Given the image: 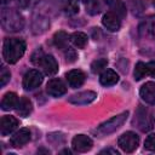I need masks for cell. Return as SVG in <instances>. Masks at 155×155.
<instances>
[{"label": "cell", "mask_w": 155, "mask_h": 155, "mask_svg": "<svg viewBox=\"0 0 155 155\" xmlns=\"http://www.w3.org/2000/svg\"><path fill=\"white\" fill-rule=\"evenodd\" d=\"M53 42L61 50L67 48L68 47V34L65 31H63V30L57 31L54 34V36H53Z\"/></svg>", "instance_id": "obj_23"}, {"label": "cell", "mask_w": 155, "mask_h": 155, "mask_svg": "<svg viewBox=\"0 0 155 155\" xmlns=\"http://www.w3.org/2000/svg\"><path fill=\"white\" fill-rule=\"evenodd\" d=\"M10 78H11L10 70H7L6 67H1V71H0V86L4 87V86L8 82Z\"/></svg>", "instance_id": "obj_28"}, {"label": "cell", "mask_w": 155, "mask_h": 155, "mask_svg": "<svg viewBox=\"0 0 155 155\" xmlns=\"http://www.w3.org/2000/svg\"><path fill=\"white\" fill-rule=\"evenodd\" d=\"M18 126V120L15 116H2L1 122H0V133L1 136H8L11 132H13L16 130V127Z\"/></svg>", "instance_id": "obj_14"}, {"label": "cell", "mask_w": 155, "mask_h": 155, "mask_svg": "<svg viewBox=\"0 0 155 155\" xmlns=\"http://www.w3.org/2000/svg\"><path fill=\"white\" fill-rule=\"evenodd\" d=\"M80 1H82V2H85V4H86V2H88L90 0H80Z\"/></svg>", "instance_id": "obj_37"}, {"label": "cell", "mask_w": 155, "mask_h": 155, "mask_svg": "<svg viewBox=\"0 0 155 155\" xmlns=\"http://www.w3.org/2000/svg\"><path fill=\"white\" fill-rule=\"evenodd\" d=\"M46 91L53 97H61L67 92V87L61 79H51L46 85Z\"/></svg>", "instance_id": "obj_9"}, {"label": "cell", "mask_w": 155, "mask_h": 155, "mask_svg": "<svg viewBox=\"0 0 155 155\" xmlns=\"http://www.w3.org/2000/svg\"><path fill=\"white\" fill-rule=\"evenodd\" d=\"M70 41L78 48H84L87 44V35L81 31H75L70 35Z\"/></svg>", "instance_id": "obj_22"}, {"label": "cell", "mask_w": 155, "mask_h": 155, "mask_svg": "<svg viewBox=\"0 0 155 155\" xmlns=\"http://www.w3.org/2000/svg\"><path fill=\"white\" fill-rule=\"evenodd\" d=\"M1 25L5 31L16 33L22 30L24 27V18L23 16L15 8H6L1 10Z\"/></svg>", "instance_id": "obj_2"}, {"label": "cell", "mask_w": 155, "mask_h": 155, "mask_svg": "<svg viewBox=\"0 0 155 155\" xmlns=\"http://www.w3.org/2000/svg\"><path fill=\"white\" fill-rule=\"evenodd\" d=\"M65 58H67V62L69 63H73L75 59H76V53L73 48L70 47H67V52H65Z\"/></svg>", "instance_id": "obj_32"}, {"label": "cell", "mask_w": 155, "mask_h": 155, "mask_svg": "<svg viewBox=\"0 0 155 155\" xmlns=\"http://www.w3.org/2000/svg\"><path fill=\"white\" fill-rule=\"evenodd\" d=\"M25 48L27 45L23 39L7 38L5 39L2 45V57L7 63L15 64L22 58V56L25 52Z\"/></svg>", "instance_id": "obj_1"}, {"label": "cell", "mask_w": 155, "mask_h": 155, "mask_svg": "<svg viewBox=\"0 0 155 155\" xmlns=\"http://www.w3.org/2000/svg\"><path fill=\"white\" fill-rule=\"evenodd\" d=\"M153 5H154V7H155V0H153Z\"/></svg>", "instance_id": "obj_38"}, {"label": "cell", "mask_w": 155, "mask_h": 155, "mask_svg": "<svg viewBox=\"0 0 155 155\" xmlns=\"http://www.w3.org/2000/svg\"><path fill=\"white\" fill-rule=\"evenodd\" d=\"M44 56H45V53H44L41 50H36V51L33 53V56H31V62H33L34 64L39 65L40 62H41V59L44 58Z\"/></svg>", "instance_id": "obj_31"}, {"label": "cell", "mask_w": 155, "mask_h": 155, "mask_svg": "<svg viewBox=\"0 0 155 155\" xmlns=\"http://www.w3.org/2000/svg\"><path fill=\"white\" fill-rule=\"evenodd\" d=\"M144 147L148 150H151V151L155 150V133H153V134H150V136L147 137V139L144 142Z\"/></svg>", "instance_id": "obj_30"}, {"label": "cell", "mask_w": 155, "mask_h": 155, "mask_svg": "<svg viewBox=\"0 0 155 155\" xmlns=\"http://www.w3.org/2000/svg\"><path fill=\"white\" fill-rule=\"evenodd\" d=\"M101 154H113V155H117L119 151L116 149H111V148H108V149H104L101 151Z\"/></svg>", "instance_id": "obj_34"}, {"label": "cell", "mask_w": 155, "mask_h": 155, "mask_svg": "<svg viewBox=\"0 0 155 155\" xmlns=\"http://www.w3.org/2000/svg\"><path fill=\"white\" fill-rule=\"evenodd\" d=\"M30 140V131L28 128H21L10 139V143L15 148H21Z\"/></svg>", "instance_id": "obj_12"}, {"label": "cell", "mask_w": 155, "mask_h": 155, "mask_svg": "<svg viewBox=\"0 0 155 155\" xmlns=\"http://www.w3.org/2000/svg\"><path fill=\"white\" fill-rule=\"evenodd\" d=\"M140 97L143 101H145L147 103L155 105V82L149 81L145 82L142 87H140Z\"/></svg>", "instance_id": "obj_15"}, {"label": "cell", "mask_w": 155, "mask_h": 155, "mask_svg": "<svg viewBox=\"0 0 155 155\" xmlns=\"http://www.w3.org/2000/svg\"><path fill=\"white\" fill-rule=\"evenodd\" d=\"M93 145L92 139L88 136L85 134H76L71 140V147L78 153H85L88 151Z\"/></svg>", "instance_id": "obj_8"}, {"label": "cell", "mask_w": 155, "mask_h": 155, "mask_svg": "<svg viewBox=\"0 0 155 155\" xmlns=\"http://www.w3.org/2000/svg\"><path fill=\"white\" fill-rule=\"evenodd\" d=\"M107 65H108V61L104 59V58H99V59H96L94 62H92L91 70L94 74H97V73H101L104 68H107Z\"/></svg>", "instance_id": "obj_26"}, {"label": "cell", "mask_w": 155, "mask_h": 155, "mask_svg": "<svg viewBox=\"0 0 155 155\" xmlns=\"http://www.w3.org/2000/svg\"><path fill=\"white\" fill-rule=\"evenodd\" d=\"M61 8L67 15H75L79 12V4L76 0H59Z\"/></svg>", "instance_id": "obj_21"}, {"label": "cell", "mask_w": 155, "mask_h": 155, "mask_svg": "<svg viewBox=\"0 0 155 155\" xmlns=\"http://www.w3.org/2000/svg\"><path fill=\"white\" fill-rule=\"evenodd\" d=\"M10 1H12V0H1V5H6V4H10Z\"/></svg>", "instance_id": "obj_35"}, {"label": "cell", "mask_w": 155, "mask_h": 155, "mask_svg": "<svg viewBox=\"0 0 155 155\" xmlns=\"http://www.w3.org/2000/svg\"><path fill=\"white\" fill-rule=\"evenodd\" d=\"M148 74V68H147V64H144L143 62H138L136 64V68H134V80L139 81L142 80L145 75Z\"/></svg>", "instance_id": "obj_25"}, {"label": "cell", "mask_w": 155, "mask_h": 155, "mask_svg": "<svg viewBox=\"0 0 155 155\" xmlns=\"http://www.w3.org/2000/svg\"><path fill=\"white\" fill-rule=\"evenodd\" d=\"M62 153H63V154H70V151H69L68 149H65V150H63Z\"/></svg>", "instance_id": "obj_36"}, {"label": "cell", "mask_w": 155, "mask_h": 155, "mask_svg": "<svg viewBox=\"0 0 155 155\" xmlns=\"http://www.w3.org/2000/svg\"><path fill=\"white\" fill-rule=\"evenodd\" d=\"M42 74L39 70H29L25 73L24 78H23V87L27 91H31L36 87H39L42 82Z\"/></svg>", "instance_id": "obj_6"}, {"label": "cell", "mask_w": 155, "mask_h": 155, "mask_svg": "<svg viewBox=\"0 0 155 155\" xmlns=\"http://www.w3.org/2000/svg\"><path fill=\"white\" fill-rule=\"evenodd\" d=\"M39 65L42 68L44 73L46 75H50V76L54 75L58 71V63H57L56 58L51 54H45Z\"/></svg>", "instance_id": "obj_11"}, {"label": "cell", "mask_w": 155, "mask_h": 155, "mask_svg": "<svg viewBox=\"0 0 155 155\" xmlns=\"http://www.w3.org/2000/svg\"><path fill=\"white\" fill-rule=\"evenodd\" d=\"M65 79H67V81H68L70 87L76 88V87H80L85 82L86 75L80 69H73V70H70V71H68L65 74Z\"/></svg>", "instance_id": "obj_10"}, {"label": "cell", "mask_w": 155, "mask_h": 155, "mask_svg": "<svg viewBox=\"0 0 155 155\" xmlns=\"http://www.w3.org/2000/svg\"><path fill=\"white\" fill-rule=\"evenodd\" d=\"M97 98V93L93 91H82L79 93L73 94L71 97L68 98V102L75 105H85L92 103Z\"/></svg>", "instance_id": "obj_7"}, {"label": "cell", "mask_w": 155, "mask_h": 155, "mask_svg": "<svg viewBox=\"0 0 155 155\" xmlns=\"http://www.w3.org/2000/svg\"><path fill=\"white\" fill-rule=\"evenodd\" d=\"M18 104V97L15 92H7L1 101V109L2 110H11L15 109Z\"/></svg>", "instance_id": "obj_17"}, {"label": "cell", "mask_w": 155, "mask_h": 155, "mask_svg": "<svg viewBox=\"0 0 155 155\" xmlns=\"http://www.w3.org/2000/svg\"><path fill=\"white\" fill-rule=\"evenodd\" d=\"M50 27V21L46 17L36 16L33 19V31L34 34H41L46 31V29Z\"/></svg>", "instance_id": "obj_18"}, {"label": "cell", "mask_w": 155, "mask_h": 155, "mask_svg": "<svg viewBox=\"0 0 155 155\" xmlns=\"http://www.w3.org/2000/svg\"><path fill=\"white\" fill-rule=\"evenodd\" d=\"M128 6H130V10H132L133 15H139L144 10V5H143L142 0H130Z\"/></svg>", "instance_id": "obj_27"}, {"label": "cell", "mask_w": 155, "mask_h": 155, "mask_svg": "<svg viewBox=\"0 0 155 155\" xmlns=\"http://www.w3.org/2000/svg\"><path fill=\"white\" fill-rule=\"evenodd\" d=\"M147 68H148V74L155 78V62H149L147 64Z\"/></svg>", "instance_id": "obj_33"}, {"label": "cell", "mask_w": 155, "mask_h": 155, "mask_svg": "<svg viewBox=\"0 0 155 155\" xmlns=\"http://www.w3.org/2000/svg\"><path fill=\"white\" fill-rule=\"evenodd\" d=\"M99 81L103 86H113L119 81V75L111 69H105L101 74Z\"/></svg>", "instance_id": "obj_16"}, {"label": "cell", "mask_w": 155, "mask_h": 155, "mask_svg": "<svg viewBox=\"0 0 155 155\" xmlns=\"http://www.w3.org/2000/svg\"><path fill=\"white\" fill-rule=\"evenodd\" d=\"M86 11L91 15H96L99 12V4L97 0H90L86 2Z\"/></svg>", "instance_id": "obj_29"}, {"label": "cell", "mask_w": 155, "mask_h": 155, "mask_svg": "<svg viewBox=\"0 0 155 155\" xmlns=\"http://www.w3.org/2000/svg\"><path fill=\"white\" fill-rule=\"evenodd\" d=\"M139 31L142 35H153L155 36V16L148 17L140 25Z\"/></svg>", "instance_id": "obj_20"}, {"label": "cell", "mask_w": 155, "mask_h": 155, "mask_svg": "<svg viewBox=\"0 0 155 155\" xmlns=\"http://www.w3.org/2000/svg\"><path fill=\"white\" fill-rule=\"evenodd\" d=\"M31 109H33L31 102H30L27 97H22V98L18 101V104H17V107H16L17 114H19V116H23V117H27V116L31 113Z\"/></svg>", "instance_id": "obj_19"}, {"label": "cell", "mask_w": 155, "mask_h": 155, "mask_svg": "<svg viewBox=\"0 0 155 155\" xmlns=\"http://www.w3.org/2000/svg\"><path fill=\"white\" fill-rule=\"evenodd\" d=\"M105 2L113 8V11L120 16V17H125L126 15V7L124 5V2L121 0H105Z\"/></svg>", "instance_id": "obj_24"}, {"label": "cell", "mask_w": 155, "mask_h": 155, "mask_svg": "<svg viewBox=\"0 0 155 155\" xmlns=\"http://www.w3.org/2000/svg\"><path fill=\"white\" fill-rule=\"evenodd\" d=\"M133 122L137 125V127L142 132L150 131L153 128V125H154V119H153L151 111L149 109H147L145 107H139L136 111Z\"/></svg>", "instance_id": "obj_4"}, {"label": "cell", "mask_w": 155, "mask_h": 155, "mask_svg": "<svg viewBox=\"0 0 155 155\" xmlns=\"http://www.w3.org/2000/svg\"><path fill=\"white\" fill-rule=\"evenodd\" d=\"M117 144L125 153H132L139 145V137L134 132L130 131V132H126V133L120 136Z\"/></svg>", "instance_id": "obj_5"}, {"label": "cell", "mask_w": 155, "mask_h": 155, "mask_svg": "<svg viewBox=\"0 0 155 155\" xmlns=\"http://www.w3.org/2000/svg\"><path fill=\"white\" fill-rule=\"evenodd\" d=\"M102 23L110 31H117L121 27L120 18L115 12H107L102 18Z\"/></svg>", "instance_id": "obj_13"}, {"label": "cell", "mask_w": 155, "mask_h": 155, "mask_svg": "<svg viewBox=\"0 0 155 155\" xmlns=\"http://www.w3.org/2000/svg\"><path fill=\"white\" fill-rule=\"evenodd\" d=\"M127 117H128V111H124L119 115H115L111 119L101 124L96 128V133L99 136H108V134L115 132L117 128H120L124 125V122L127 120Z\"/></svg>", "instance_id": "obj_3"}]
</instances>
